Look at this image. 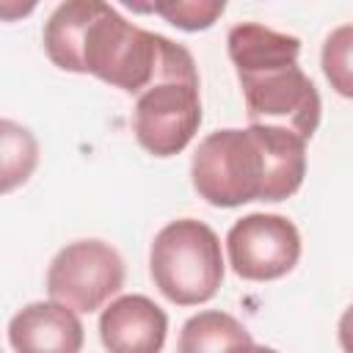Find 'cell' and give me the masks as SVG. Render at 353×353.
<instances>
[{"label":"cell","mask_w":353,"mask_h":353,"mask_svg":"<svg viewBox=\"0 0 353 353\" xmlns=\"http://www.w3.org/2000/svg\"><path fill=\"white\" fill-rule=\"evenodd\" d=\"M254 339L248 328L218 309H207L185 320L176 353H251Z\"/></svg>","instance_id":"obj_10"},{"label":"cell","mask_w":353,"mask_h":353,"mask_svg":"<svg viewBox=\"0 0 353 353\" xmlns=\"http://www.w3.org/2000/svg\"><path fill=\"white\" fill-rule=\"evenodd\" d=\"M303 176L306 141L281 127L215 130L190 160L193 188L212 207L284 201L298 193Z\"/></svg>","instance_id":"obj_2"},{"label":"cell","mask_w":353,"mask_h":353,"mask_svg":"<svg viewBox=\"0 0 353 353\" xmlns=\"http://www.w3.org/2000/svg\"><path fill=\"white\" fill-rule=\"evenodd\" d=\"M251 353H279V350H273V347H265V345H254V350Z\"/></svg>","instance_id":"obj_15"},{"label":"cell","mask_w":353,"mask_h":353,"mask_svg":"<svg viewBox=\"0 0 353 353\" xmlns=\"http://www.w3.org/2000/svg\"><path fill=\"white\" fill-rule=\"evenodd\" d=\"M41 41L58 69L94 74L135 97L154 83L174 47L171 39L127 22L99 0L61 3L44 22Z\"/></svg>","instance_id":"obj_1"},{"label":"cell","mask_w":353,"mask_h":353,"mask_svg":"<svg viewBox=\"0 0 353 353\" xmlns=\"http://www.w3.org/2000/svg\"><path fill=\"white\" fill-rule=\"evenodd\" d=\"M232 270L245 281H276L301 259L298 226L273 212H251L232 223L226 234Z\"/></svg>","instance_id":"obj_7"},{"label":"cell","mask_w":353,"mask_h":353,"mask_svg":"<svg viewBox=\"0 0 353 353\" xmlns=\"http://www.w3.org/2000/svg\"><path fill=\"white\" fill-rule=\"evenodd\" d=\"M323 74L339 97L353 99V22L339 25L328 33L320 52Z\"/></svg>","instance_id":"obj_12"},{"label":"cell","mask_w":353,"mask_h":353,"mask_svg":"<svg viewBox=\"0 0 353 353\" xmlns=\"http://www.w3.org/2000/svg\"><path fill=\"white\" fill-rule=\"evenodd\" d=\"M124 287V259L105 240H77L63 245L47 270L52 301L74 312H97Z\"/></svg>","instance_id":"obj_6"},{"label":"cell","mask_w":353,"mask_h":353,"mask_svg":"<svg viewBox=\"0 0 353 353\" xmlns=\"http://www.w3.org/2000/svg\"><path fill=\"white\" fill-rule=\"evenodd\" d=\"M199 124L201 97L196 61L188 47L174 41L165 66L135 99L132 130L149 154L174 157L193 141Z\"/></svg>","instance_id":"obj_4"},{"label":"cell","mask_w":353,"mask_h":353,"mask_svg":"<svg viewBox=\"0 0 353 353\" xmlns=\"http://www.w3.org/2000/svg\"><path fill=\"white\" fill-rule=\"evenodd\" d=\"M251 124L281 127L309 141L320 124V94L298 66L301 39L240 22L226 36Z\"/></svg>","instance_id":"obj_3"},{"label":"cell","mask_w":353,"mask_h":353,"mask_svg":"<svg viewBox=\"0 0 353 353\" xmlns=\"http://www.w3.org/2000/svg\"><path fill=\"white\" fill-rule=\"evenodd\" d=\"M339 345L345 353H353V303L345 309V314L339 317Z\"/></svg>","instance_id":"obj_14"},{"label":"cell","mask_w":353,"mask_h":353,"mask_svg":"<svg viewBox=\"0 0 353 353\" xmlns=\"http://www.w3.org/2000/svg\"><path fill=\"white\" fill-rule=\"evenodd\" d=\"M138 11H154L182 30H207L226 8L223 0H174L154 6H135Z\"/></svg>","instance_id":"obj_13"},{"label":"cell","mask_w":353,"mask_h":353,"mask_svg":"<svg viewBox=\"0 0 353 353\" xmlns=\"http://www.w3.org/2000/svg\"><path fill=\"white\" fill-rule=\"evenodd\" d=\"M149 270L154 287L176 306H199L215 298L223 281L218 234L196 218L165 223L152 243Z\"/></svg>","instance_id":"obj_5"},{"label":"cell","mask_w":353,"mask_h":353,"mask_svg":"<svg viewBox=\"0 0 353 353\" xmlns=\"http://www.w3.org/2000/svg\"><path fill=\"white\" fill-rule=\"evenodd\" d=\"M168 314L146 295H121L99 314V339L108 353H160Z\"/></svg>","instance_id":"obj_8"},{"label":"cell","mask_w":353,"mask_h":353,"mask_svg":"<svg viewBox=\"0 0 353 353\" xmlns=\"http://www.w3.org/2000/svg\"><path fill=\"white\" fill-rule=\"evenodd\" d=\"M0 130H3V190L8 193L33 174L39 160V146L36 138L11 119H6Z\"/></svg>","instance_id":"obj_11"},{"label":"cell","mask_w":353,"mask_h":353,"mask_svg":"<svg viewBox=\"0 0 353 353\" xmlns=\"http://www.w3.org/2000/svg\"><path fill=\"white\" fill-rule=\"evenodd\" d=\"M83 323L74 309L58 301H36L22 306L8 323L14 353H80Z\"/></svg>","instance_id":"obj_9"}]
</instances>
